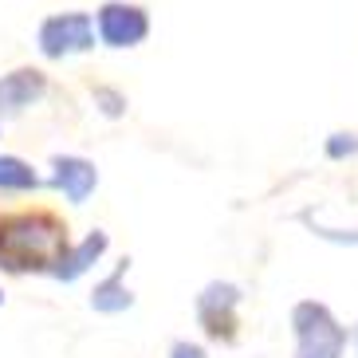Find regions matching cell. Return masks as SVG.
I'll return each instance as SVG.
<instances>
[{"label":"cell","mask_w":358,"mask_h":358,"mask_svg":"<svg viewBox=\"0 0 358 358\" xmlns=\"http://www.w3.org/2000/svg\"><path fill=\"white\" fill-rule=\"evenodd\" d=\"M48 189L64 193L67 205H87L91 193L99 189V166L83 154H52L48 162Z\"/></svg>","instance_id":"7"},{"label":"cell","mask_w":358,"mask_h":358,"mask_svg":"<svg viewBox=\"0 0 358 358\" xmlns=\"http://www.w3.org/2000/svg\"><path fill=\"white\" fill-rule=\"evenodd\" d=\"M295 221L303 224L315 241L323 244H335V248H358V229H338V224H323L311 209H299L295 213Z\"/></svg>","instance_id":"11"},{"label":"cell","mask_w":358,"mask_h":358,"mask_svg":"<svg viewBox=\"0 0 358 358\" xmlns=\"http://www.w3.org/2000/svg\"><path fill=\"white\" fill-rule=\"evenodd\" d=\"M244 287L232 280H209L193 299V315L205 343L213 347H236L244 331Z\"/></svg>","instance_id":"3"},{"label":"cell","mask_w":358,"mask_h":358,"mask_svg":"<svg viewBox=\"0 0 358 358\" xmlns=\"http://www.w3.org/2000/svg\"><path fill=\"white\" fill-rule=\"evenodd\" d=\"M106 252H110V232L91 229L87 236H79V241L67 248V256L59 260V268H55L52 280H59V284H75V280H83V275L91 272Z\"/></svg>","instance_id":"8"},{"label":"cell","mask_w":358,"mask_h":358,"mask_svg":"<svg viewBox=\"0 0 358 358\" xmlns=\"http://www.w3.org/2000/svg\"><path fill=\"white\" fill-rule=\"evenodd\" d=\"M0 307H4V292H0Z\"/></svg>","instance_id":"16"},{"label":"cell","mask_w":358,"mask_h":358,"mask_svg":"<svg viewBox=\"0 0 358 358\" xmlns=\"http://www.w3.org/2000/svg\"><path fill=\"white\" fill-rule=\"evenodd\" d=\"M127 272H130V256H122L103 280H95V287H91V311L95 315H122V311L134 307V292L127 287Z\"/></svg>","instance_id":"9"},{"label":"cell","mask_w":358,"mask_h":358,"mask_svg":"<svg viewBox=\"0 0 358 358\" xmlns=\"http://www.w3.org/2000/svg\"><path fill=\"white\" fill-rule=\"evenodd\" d=\"M323 158L327 162H355L358 158V130H331L323 138Z\"/></svg>","instance_id":"13"},{"label":"cell","mask_w":358,"mask_h":358,"mask_svg":"<svg viewBox=\"0 0 358 358\" xmlns=\"http://www.w3.org/2000/svg\"><path fill=\"white\" fill-rule=\"evenodd\" d=\"M40 189H48V178H40L32 162L16 158V154H0V197H32Z\"/></svg>","instance_id":"10"},{"label":"cell","mask_w":358,"mask_h":358,"mask_svg":"<svg viewBox=\"0 0 358 358\" xmlns=\"http://www.w3.org/2000/svg\"><path fill=\"white\" fill-rule=\"evenodd\" d=\"M71 244L75 236L64 209L48 201L0 205V275H12V280L55 275Z\"/></svg>","instance_id":"1"},{"label":"cell","mask_w":358,"mask_h":358,"mask_svg":"<svg viewBox=\"0 0 358 358\" xmlns=\"http://www.w3.org/2000/svg\"><path fill=\"white\" fill-rule=\"evenodd\" d=\"M292 358H347L350 327L323 303V299H299L292 303Z\"/></svg>","instance_id":"2"},{"label":"cell","mask_w":358,"mask_h":358,"mask_svg":"<svg viewBox=\"0 0 358 358\" xmlns=\"http://www.w3.org/2000/svg\"><path fill=\"white\" fill-rule=\"evenodd\" d=\"M166 358H209V350H205V343H197V338H173Z\"/></svg>","instance_id":"14"},{"label":"cell","mask_w":358,"mask_h":358,"mask_svg":"<svg viewBox=\"0 0 358 358\" xmlns=\"http://www.w3.org/2000/svg\"><path fill=\"white\" fill-rule=\"evenodd\" d=\"M95 32H99V43L110 48V52H134L150 40L154 16L138 0H103L95 8Z\"/></svg>","instance_id":"5"},{"label":"cell","mask_w":358,"mask_h":358,"mask_svg":"<svg viewBox=\"0 0 358 358\" xmlns=\"http://www.w3.org/2000/svg\"><path fill=\"white\" fill-rule=\"evenodd\" d=\"M350 350H355V358H358V319L350 323Z\"/></svg>","instance_id":"15"},{"label":"cell","mask_w":358,"mask_h":358,"mask_svg":"<svg viewBox=\"0 0 358 358\" xmlns=\"http://www.w3.org/2000/svg\"><path fill=\"white\" fill-rule=\"evenodd\" d=\"M91 99H95V110L103 118H110V122L127 118V110H130L127 91H118L115 83H91Z\"/></svg>","instance_id":"12"},{"label":"cell","mask_w":358,"mask_h":358,"mask_svg":"<svg viewBox=\"0 0 358 358\" xmlns=\"http://www.w3.org/2000/svg\"><path fill=\"white\" fill-rule=\"evenodd\" d=\"M52 95V75L36 64H20L0 75V118H20Z\"/></svg>","instance_id":"6"},{"label":"cell","mask_w":358,"mask_h":358,"mask_svg":"<svg viewBox=\"0 0 358 358\" xmlns=\"http://www.w3.org/2000/svg\"><path fill=\"white\" fill-rule=\"evenodd\" d=\"M36 48L48 64H64L75 55H87L99 48V32H95V12L83 8H67V12H52L43 16L36 28Z\"/></svg>","instance_id":"4"}]
</instances>
